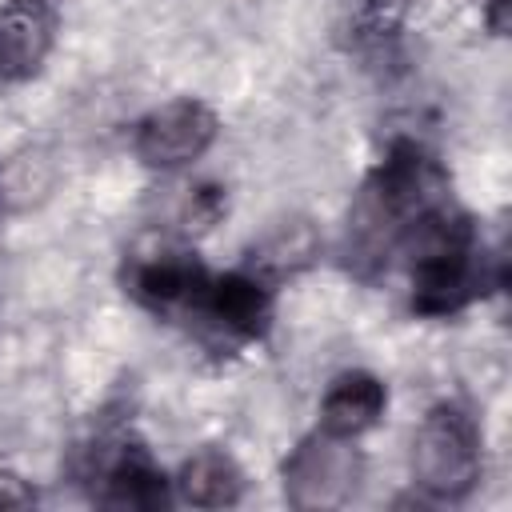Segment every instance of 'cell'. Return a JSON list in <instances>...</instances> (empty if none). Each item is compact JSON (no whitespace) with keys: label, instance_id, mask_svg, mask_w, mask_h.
Returning a JSON list of instances; mask_svg holds the SVG:
<instances>
[{"label":"cell","instance_id":"cell-3","mask_svg":"<svg viewBox=\"0 0 512 512\" xmlns=\"http://www.w3.org/2000/svg\"><path fill=\"white\" fill-rule=\"evenodd\" d=\"M360 472H364V460L352 448V440L320 428L304 436L284 460V496L292 508H304V512L336 508L356 492Z\"/></svg>","mask_w":512,"mask_h":512},{"label":"cell","instance_id":"cell-5","mask_svg":"<svg viewBox=\"0 0 512 512\" xmlns=\"http://www.w3.org/2000/svg\"><path fill=\"white\" fill-rule=\"evenodd\" d=\"M272 316V296L268 284L252 272H224V276H208L192 320L212 324L216 332L232 336V340H252L268 328Z\"/></svg>","mask_w":512,"mask_h":512},{"label":"cell","instance_id":"cell-7","mask_svg":"<svg viewBox=\"0 0 512 512\" xmlns=\"http://www.w3.org/2000/svg\"><path fill=\"white\" fill-rule=\"evenodd\" d=\"M56 20L40 0L0 4V80H28L52 48Z\"/></svg>","mask_w":512,"mask_h":512},{"label":"cell","instance_id":"cell-2","mask_svg":"<svg viewBox=\"0 0 512 512\" xmlns=\"http://www.w3.org/2000/svg\"><path fill=\"white\" fill-rule=\"evenodd\" d=\"M412 476L436 500H460L480 480V428L460 404H436L412 436Z\"/></svg>","mask_w":512,"mask_h":512},{"label":"cell","instance_id":"cell-6","mask_svg":"<svg viewBox=\"0 0 512 512\" xmlns=\"http://www.w3.org/2000/svg\"><path fill=\"white\" fill-rule=\"evenodd\" d=\"M212 272H204L196 260L180 256V252H164V256H148L132 268L128 276V288L132 296L152 308V312H176V316H192L204 284H208Z\"/></svg>","mask_w":512,"mask_h":512},{"label":"cell","instance_id":"cell-8","mask_svg":"<svg viewBox=\"0 0 512 512\" xmlns=\"http://www.w3.org/2000/svg\"><path fill=\"white\" fill-rule=\"evenodd\" d=\"M92 476L100 480V500L116 508H160L168 500L164 472L140 444H116L112 452H96Z\"/></svg>","mask_w":512,"mask_h":512},{"label":"cell","instance_id":"cell-9","mask_svg":"<svg viewBox=\"0 0 512 512\" xmlns=\"http://www.w3.org/2000/svg\"><path fill=\"white\" fill-rule=\"evenodd\" d=\"M384 404H388V392L372 372H364V368L340 372L320 400V428L332 436L356 440L384 416Z\"/></svg>","mask_w":512,"mask_h":512},{"label":"cell","instance_id":"cell-4","mask_svg":"<svg viewBox=\"0 0 512 512\" xmlns=\"http://www.w3.org/2000/svg\"><path fill=\"white\" fill-rule=\"evenodd\" d=\"M216 132H220L216 112L196 96H180L152 108L136 124L132 144L148 168H184L212 148Z\"/></svg>","mask_w":512,"mask_h":512},{"label":"cell","instance_id":"cell-1","mask_svg":"<svg viewBox=\"0 0 512 512\" xmlns=\"http://www.w3.org/2000/svg\"><path fill=\"white\" fill-rule=\"evenodd\" d=\"M412 252V308L424 316H448L472 304L484 284V252L476 244L472 220L448 204L416 220L404 240Z\"/></svg>","mask_w":512,"mask_h":512},{"label":"cell","instance_id":"cell-10","mask_svg":"<svg viewBox=\"0 0 512 512\" xmlns=\"http://www.w3.org/2000/svg\"><path fill=\"white\" fill-rule=\"evenodd\" d=\"M176 492L184 504L196 508H228L244 496V472L224 448H204L192 460H184L176 476Z\"/></svg>","mask_w":512,"mask_h":512},{"label":"cell","instance_id":"cell-11","mask_svg":"<svg viewBox=\"0 0 512 512\" xmlns=\"http://www.w3.org/2000/svg\"><path fill=\"white\" fill-rule=\"evenodd\" d=\"M32 500H36V496H32V488H24L20 476L0 472V504H32Z\"/></svg>","mask_w":512,"mask_h":512}]
</instances>
